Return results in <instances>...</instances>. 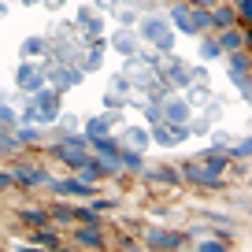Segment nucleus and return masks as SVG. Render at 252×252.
<instances>
[{"label":"nucleus","mask_w":252,"mask_h":252,"mask_svg":"<svg viewBox=\"0 0 252 252\" xmlns=\"http://www.w3.org/2000/svg\"><path fill=\"white\" fill-rule=\"evenodd\" d=\"M26 4H30V0H26Z\"/></svg>","instance_id":"nucleus-44"},{"label":"nucleus","mask_w":252,"mask_h":252,"mask_svg":"<svg viewBox=\"0 0 252 252\" xmlns=\"http://www.w3.org/2000/svg\"><path fill=\"white\" fill-rule=\"evenodd\" d=\"M167 78H171L174 86H182V89L193 86V74H189V67H186L182 60H171V63H167Z\"/></svg>","instance_id":"nucleus-11"},{"label":"nucleus","mask_w":252,"mask_h":252,"mask_svg":"<svg viewBox=\"0 0 252 252\" xmlns=\"http://www.w3.org/2000/svg\"><path fill=\"white\" fill-rule=\"evenodd\" d=\"M0 126H8V130H15V126H19V115L8 108V104H0Z\"/></svg>","instance_id":"nucleus-28"},{"label":"nucleus","mask_w":252,"mask_h":252,"mask_svg":"<svg viewBox=\"0 0 252 252\" xmlns=\"http://www.w3.org/2000/svg\"><path fill=\"white\" fill-rule=\"evenodd\" d=\"M19 219H23L30 230H37V226H48V222H52V215L41 212V208H23V212H19Z\"/></svg>","instance_id":"nucleus-14"},{"label":"nucleus","mask_w":252,"mask_h":252,"mask_svg":"<svg viewBox=\"0 0 252 252\" xmlns=\"http://www.w3.org/2000/svg\"><path fill=\"white\" fill-rule=\"evenodd\" d=\"M245 96H249V100H252V82H249V86H245Z\"/></svg>","instance_id":"nucleus-42"},{"label":"nucleus","mask_w":252,"mask_h":252,"mask_svg":"<svg viewBox=\"0 0 252 252\" xmlns=\"http://www.w3.org/2000/svg\"><path fill=\"white\" fill-rule=\"evenodd\" d=\"M11 174H15V186H45L48 182V174L41 167H26V163H19Z\"/></svg>","instance_id":"nucleus-10"},{"label":"nucleus","mask_w":252,"mask_h":252,"mask_svg":"<svg viewBox=\"0 0 252 252\" xmlns=\"http://www.w3.org/2000/svg\"><path fill=\"white\" fill-rule=\"evenodd\" d=\"M241 15H245V19L252 23V0H241Z\"/></svg>","instance_id":"nucleus-39"},{"label":"nucleus","mask_w":252,"mask_h":252,"mask_svg":"<svg viewBox=\"0 0 252 252\" xmlns=\"http://www.w3.org/2000/svg\"><path fill=\"white\" fill-rule=\"evenodd\" d=\"M241 74H249V56L230 52V78H241Z\"/></svg>","instance_id":"nucleus-22"},{"label":"nucleus","mask_w":252,"mask_h":252,"mask_svg":"<svg viewBox=\"0 0 252 252\" xmlns=\"http://www.w3.org/2000/svg\"><path fill=\"white\" fill-rule=\"evenodd\" d=\"M111 123H115L111 115H93V119L86 123V137H100V134H108Z\"/></svg>","instance_id":"nucleus-17"},{"label":"nucleus","mask_w":252,"mask_h":252,"mask_svg":"<svg viewBox=\"0 0 252 252\" xmlns=\"http://www.w3.org/2000/svg\"><path fill=\"white\" fill-rule=\"evenodd\" d=\"M219 45H222V52H237V48L245 45V33L234 30V26H226V30L219 33Z\"/></svg>","instance_id":"nucleus-16"},{"label":"nucleus","mask_w":252,"mask_h":252,"mask_svg":"<svg viewBox=\"0 0 252 252\" xmlns=\"http://www.w3.org/2000/svg\"><path fill=\"white\" fill-rule=\"evenodd\" d=\"M119 163L126 167V171H145V159H141V149H119Z\"/></svg>","instance_id":"nucleus-15"},{"label":"nucleus","mask_w":252,"mask_h":252,"mask_svg":"<svg viewBox=\"0 0 252 252\" xmlns=\"http://www.w3.org/2000/svg\"><path fill=\"white\" fill-rule=\"evenodd\" d=\"M74 241L78 245H89V249H104V234L96 222H82L78 230H74Z\"/></svg>","instance_id":"nucleus-9"},{"label":"nucleus","mask_w":252,"mask_h":252,"mask_svg":"<svg viewBox=\"0 0 252 252\" xmlns=\"http://www.w3.org/2000/svg\"><path fill=\"white\" fill-rule=\"evenodd\" d=\"M19 149V137L15 134H4V130H0V152H15Z\"/></svg>","instance_id":"nucleus-33"},{"label":"nucleus","mask_w":252,"mask_h":252,"mask_svg":"<svg viewBox=\"0 0 252 252\" xmlns=\"http://www.w3.org/2000/svg\"><path fill=\"white\" fill-rule=\"evenodd\" d=\"M15 137H19V145H33L41 137V130H33V126H15Z\"/></svg>","instance_id":"nucleus-25"},{"label":"nucleus","mask_w":252,"mask_h":252,"mask_svg":"<svg viewBox=\"0 0 252 252\" xmlns=\"http://www.w3.org/2000/svg\"><path fill=\"white\" fill-rule=\"evenodd\" d=\"M74 219H78V222H96V226H100V212H96V208H78Z\"/></svg>","instance_id":"nucleus-29"},{"label":"nucleus","mask_w":252,"mask_h":252,"mask_svg":"<svg viewBox=\"0 0 252 252\" xmlns=\"http://www.w3.org/2000/svg\"><path fill=\"white\" fill-rule=\"evenodd\" d=\"M48 82H52V89H71V86H78L82 82V71H74V67H52L48 71Z\"/></svg>","instance_id":"nucleus-7"},{"label":"nucleus","mask_w":252,"mask_h":252,"mask_svg":"<svg viewBox=\"0 0 252 252\" xmlns=\"http://www.w3.org/2000/svg\"><path fill=\"white\" fill-rule=\"evenodd\" d=\"M197 159L204 163L208 174H222V171H226V163H230V152L226 149H208V152H200Z\"/></svg>","instance_id":"nucleus-8"},{"label":"nucleus","mask_w":252,"mask_h":252,"mask_svg":"<svg viewBox=\"0 0 252 252\" xmlns=\"http://www.w3.org/2000/svg\"><path fill=\"white\" fill-rule=\"evenodd\" d=\"M52 219H60V222H71V219H74V208H67V204H56V208H52Z\"/></svg>","instance_id":"nucleus-34"},{"label":"nucleus","mask_w":252,"mask_h":252,"mask_svg":"<svg viewBox=\"0 0 252 252\" xmlns=\"http://www.w3.org/2000/svg\"><path fill=\"white\" fill-rule=\"evenodd\" d=\"M145 241H149V249H182V245H186V234H174V230H149Z\"/></svg>","instance_id":"nucleus-6"},{"label":"nucleus","mask_w":252,"mask_h":252,"mask_svg":"<svg viewBox=\"0 0 252 252\" xmlns=\"http://www.w3.org/2000/svg\"><path fill=\"white\" fill-rule=\"evenodd\" d=\"M93 208H96V212H111V208H115V200H96Z\"/></svg>","instance_id":"nucleus-37"},{"label":"nucleus","mask_w":252,"mask_h":252,"mask_svg":"<svg viewBox=\"0 0 252 252\" xmlns=\"http://www.w3.org/2000/svg\"><path fill=\"white\" fill-rule=\"evenodd\" d=\"M4 189H15V174L11 171H0V193H4Z\"/></svg>","instance_id":"nucleus-36"},{"label":"nucleus","mask_w":252,"mask_h":252,"mask_svg":"<svg viewBox=\"0 0 252 252\" xmlns=\"http://www.w3.org/2000/svg\"><path fill=\"white\" fill-rule=\"evenodd\" d=\"M30 241H33V245H48V249H60V237H56L48 226H37V230L30 234Z\"/></svg>","instance_id":"nucleus-20"},{"label":"nucleus","mask_w":252,"mask_h":252,"mask_svg":"<svg viewBox=\"0 0 252 252\" xmlns=\"http://www.w3.org/2000/svg\"><path fill=\"white\" fill-rule=\"evenodd\" d=\"M212 26H219V30L234 26V11H230V8H222V4H215V8H212Z\"/></svg>","instance_id":"nucleus-21"},{"label":"nucleus","mask_w":252,"mask_h":252,"mask_svg":"<svg viewBox=\"0 0 252 252\" xmlns=\"http://www.w3.org/2000/svg\"><path fill=\"white\" fill-rule=\"evenodd\" d=\"M245 45H249V52H252V26L245 30Z\"/></svg>","instance_id":"nucleus-41"},{"label":"nucleus","mask_w":252,"mask_h":252,"mask_svg":"<svg viewBox=\"0 0 252 252\" xmlns=\"http://www.w3.org/2000/svg\"><path fill=\"white\" fill-rule=\"evenodd\" d=\"M15 82H19V89H26V93H37V89L45 86V74H41L37 63H23L19 74H15Z\"/></svg>","instance_id":"nucleus-5"},{"label":"nucleus","mask_w":252,"mask_h":252,"mask_svg":"<svg viewBox=\"0 0 252 252\" xmlns=\"http://www.w3.org/2000/svg\"><path fill=\"white\" fill-rule=\"evenodd\" d=\"M171 23L178 26L182 33H197V26H193V15H189V4H186V8H174V11H171Z\"/></svg>","instance_id":"nucleus-18"},{"label":"nucleus","mask_w":252,"mask_h":252,"mask_svg":"<svg viewBox=\"0 0 252 252\" xmlns=\"http://www.w3.org/2000/svg\"><path fill=\"white\" fill-rule=\"evenodd\" d=\"M145 119L159 123V119H163V108H159V104H145Z\"/></svg>","instance_id":"nucleus-35"},{"label":"nucleus","mask_w":252,"mask_h":252,"mask_svg":"<svg viewBox=\"0 0 252 252\" xmlns=\"http://www.w3.org/2000/svg\"><path fill=\"white\" fill-rule=\"evenodd\" d=\"M182 178L193 182V186H204V189H222V178L219 174H208L200 159H186L182 163Z\"/></svg>","instance_id":"nucleus-3"},{"label":"nucleus","mask_w":252,"mask_h":252,"mask_svg":"<svg viewBox=\"0 0 252 252\" xmlns=\"http://www.w3.org/2000/svg\"><path fill=\"white\" fill-rule=\"evenodd\" d=\"M48 4H52V8H63V0H48Z\"/></svg>","instance_id":"nucleus-43"},{"label":"nucleus","mask_w":252,"mask_h":252,"mask_svg":"<svg viewBox=\"0 0 252 252\" xmlns=\"http://www.w3.org/2000/svg\"><path fill=\"white\" fill-rule=\"evenodd\" d=\"M197 249H200V252H226V245H222L219 237H204V241H200Z\"/></svg>","instance_id":"nucleus-31"},{"label":"nucleus","mask_w":252,"mask_h":252,"mask_svg":"<svg viewBox=\"0 0 252 252\" xmlns=\"http://www.w3.org/2000/svg\"><path fill=\"white\" fill-rule=\"evenodd\" d=\"M189 4H197V8H215L219 0H189Z\"/></svg>","instance_id":"nucleus-40"},{"label":"nucleus","mask_w":252,"mask_h":252,"mask_svg":"<svg viewBox=\"0 0 252 252\" xmlns=\"http://www.w3.org/2000/svg\"><path fill=\"white\" fill-rule=\"evenodd\" d=\"M163 115H167V123H189V115H193V111H189V104L186 100H167L163 104Z\"/></svg>","instance_id":"nucleus-12"},{"label":"nucleus","mask_w":252,"mask_h":252,"mask_svg":"<svg viewBox=\"0 0 252 252\" xmlns=\"http://www.w3.org/2000/svg\"><path fill=\"white\" fill-rule=\"evenodd\" d=\"M141 33H145V37H149L156 48H163V52L174 45V37H171V30H167L163 19H145V23H141Z\"/></svg>","instance_id":"nucleus-4"},{"label":"nucleus","mask_w":252,"mask_h":252,"mask_svg":"<svg viewBox=\"0 0 252 252\" xmlns=\"http://www.w3.org/2000/svg\"><path fill=\"white\" fill-rule=\"evenodd\" d=\"M149 134H152V141H156V145L174 149V145H182V141L189 137V126H186V123H178V126H174V123H156Z\"/></svg>","instance_id":"nucleus-1"},{"label":"nucleus","mask_w":252,"mask_h":252,"mask_svg":"<svg viewBox=\"0 0 252 252\" xmlns=\"http://www.w3.org/2000/svg\"><path fill=\"white\" fill-rule=\"evenodd\" d=\"M123 137H126L130 145H134V149H145V145L152 141V134H149V130H137V126H130V130H126Z\"/></svg>","instance_id":"nucleus-23"},{"label":"nucleus","mask_w":252,"mask_h":252,"mask_svg":"<svg viewBox=\"0 0 252 252\" xmlns=\"http://www.w3.org/2000/svg\"><path fill=\"white\" fill-rule=\"evenodd\" d=\"M45 186L56 197H93V182H86V178H48Z\"/></svg>","instance_id":"nucleus-2"},{"label":"nucleus","mask_w":252,"mask_h":252,"mask_svg":"<svg viewBox=\"0 0 252 252\" xmlns=\"http://www.w3.org/2000/svg\"><path fill=\"white\" fill-rule=\"evenodd\" d=\"M111 45H115L119 52H126V56H134V48H137V45H134V37H130V33H119V37L111 41Z\"/></svg>","instance_id":"nucleus-27"},{"label":"nucleus","mask_w":252,"mask_h":252,"mask_svg":"<svg viewBox=\"0 0 252 252\" xmlns=\"http://www.w3.org/2000/svg\"><path fill=\"white\" fill-rule=\"evenodd\" d=\"M119 104H123V100H115V93L104 96V108H108V111H111V108H119Z\"/></svg>","instance_id":"nucleus-38"},{"label":"nucleus","mask_w":252,"mask_h":252,"mask_svg":"<svg viewBox=\"0 0 252 252\" xmlns=\"http://www.w3.org/2000/svg\"><path fill=\"white\" fill-rule=\"evenodd\" d=\"M89 149L96 152V156H115L119 152V141L111 134H100V137H89Z\"/></svg>","instance_id":"nucleus-13"},{"label":"nucleus","mask_w":252,"mask_h":252,"mask_svg":"<svg viewBox=\"0 0 252 252\" xmlns=\"http://www.w3.org/2000/svg\"><path fill=\"white\" fill-rule=\"evenodd\" d=\"M200 56H204V60H219V56H222L219 37H204V41H200Z\"/></svg>","instance_id":"nucleus-24"},{"label":"nucleus","mask_w":252,"mask_h":252,"mask_svg":"<svg viewBox=\"0 0 252 252\" xmlns=\"http://www.w3.org/2000/svg\"><path fill=\"white\" fill-rule=\"evenodd\" d=\"M78 23H82V26H86V30H89V33H100V19H96V15H89V8H86V11H82V15H78Z\"/></svg>","instance_id":"nucleus-30"},{"label":"nucleus","mask_w":252,"mask_h":252,"mask_svg":"<svg viewBox=\"0 0 252 252\" xmlns=\"http://www.w3.org/2000/svg\"><path fill=\"white\" fill-rule=\"evenodd\" d=\"M249 156H252V137H245V141H237L230 149V159H249Z\"/></svg>","instance_id":"nucleus-26"},{"label":"nucleus","mask_w":252,"mask_h":252,"mask_svg":"<svg viewBox=\"0 0 252 252\" xmlns=\"http://www.w3.org/2000/svg\"><path fill=\"white\" fill-rule=\"evenodd\" d=\"M141 174H149L152 182H167V186H178V171H174V167H152V171H141Z\"/></svg>","instance_id":"nucleus-19"},{"label":"nucleus","mask_w":252,"mask_h":252,"mask_svg":"<svg viewBox=\"0 0 252 252\" xmlns=\"http://www.w3.org/2000/svg\"><path fill=\"white\" fill-rule=\"evenodd\" d=\"M37 52H45V41H41V37H26L23 56H37Z\"/></svg>","instance_id":"nucleus-32"}]
</instances>
